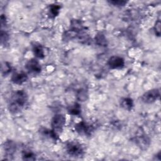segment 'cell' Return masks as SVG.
Instances as JSON below:
<instances>
[{
    "instance_id": "ffe728a7",
    "label": "cell",
    "mask_w": 161,
    "mask_h": 161,
    "mask_svg": "<svg viewBox=\"0 0 161 161\" xmlns=\"http://www.w3.org/2000/svg\"><path fill=\"white\" fill-rule=\"evenodd\" d=\"M109 3L113 4L114 6H117V7H121V6H124L125 5H126V4L127 3V1H121V0H117V1H108Z\"/></svg>"
},
{
    "instance_id": "7a4b0ae2",
    "label": "cell",
    "mask_w": 161,
    "mask_h": 161,
    "mask_svg": "<svg viewBox=\"0 0 161 161\" xmlns=\"http://www.w3.org/2000/svg\"><path fill=\"white\" fill-rule=\"evenodd\" d=\"M65 117L62 114H55L51 121L52 130L55 131L57 135L61 133L65 125Z\"/></svg>"
},
{
    "instance_id": "7c38bea8",
    "label": "cell",
    "mask_w": 161,
    "mask_h": 161,
    "mask_svg": "<svg viewBox=\"0 0 161 161\" xmlns=\"http://www.w3.org/2000/svg\"><path fill=\"white\" fill-rule=\"evenodd\" d=\"M120 105L125 110L130 111L133 107V101L130 97H125L121 100Z\"/></svg>"
},
{
    "instance_id": "8992f818",
    "label": "cell",
    "mask_w": 161,
    "mask_h": 161,
    "mask_svg": "<svg viewBox=\"0 0 161 161\" xmlns=\"http://www.w3.org/2000/svg\"><path fill=\"white\" fill-rule=\"evenodd\" d=\"M108 65L112 69H121L125 65V60L121 57L113 55L108 59Z\"/></svg>"
},
{
    "instance_id": "44dd1931",
    "label": "cell",
    "mask_w": 161,
    "mask_h": 161,
    "mask_svg": "<svg viewBox=\"0 0 161 161\" xmlns=\"http://www.w3.org/2000/svg\"><path fill=\"white\" fill-rule=\"evenodd\" d=\"M9 39V36H8V34L5 31H3V30H1V43H6L8 40Z\"/></svg>"
},
{
    "instance_id": "30bf717a",
    "label": "cell",
    "mask_w": 161,
    "mask_h": 161,
    "mask_svg": "<svg viewBox=\"0 0 161 161\" xmlns=\"http://www.w3.org/2000/svg\"><path fill=\"white\" fill-rule=\"evenodd\" d=\"M28 80V75L25 72H16L11 77V81L18 85H21Z\"/></svg>"
},
{
    "instance_id": "d6986e66",
    "label": "cell",
    "mask_w": 161,
    "mask_h": 161,
    "mask_svg": "<svg viewBox=\"0 0 161 161\" xmlns=\"http://www.w3.org/2000/svg\"><path fill=\"white\" fill-rule=\"evenodd\" d=\"M160 25H161L160 21V19H158L155 23V25H154V26H153L154 32H155V35L158 36H160V30H161Z\"/></svg>"
},
{
    "instance_id": "6da1fadb",
    "label": "cell",
    "mask_w": 161,
    "mask_h": 161,
    "mask_svg": "<svg viewBox=\"0 0 161 161\" xmlns=\"http://www.w3.org/2000/svg\"><path fill=\"white\" fill-rule=\"evenodd\" d=\"M28 101V95L23 90H18L13 93L10 98L8 109L13 113H19L23 108Z\"/></svg>"
},
{
    "instance_id": "e0dca14e",
    "label": "cell",
    "mask_w": 161,
    "mask_h": 161,
    "mask_svg": "<svg viewBox=\"0 0 161 161\" xmlns=\"http://www.w3.org/2000/svg\"><path fill=\"white\" fill-rule=\"evenodd\" d=\"M22 157L23 160H35V153L30 150H23L22 153Z\"/></svg>"
},
{
    "instance_id": "9c48e42d",
    "label": "cell",
    "mask_w": 161,
    "mask_h": 161,
    "mask_svg": "<svg viewBox=\"0 0 161 161\" xmlns=\"http://www.w3.org/2000/svg\"><path fill=\"white\" fill-rule=\"evenodd\" d=\"M4 150L6 157H12L16 152V143L12 140H8L4 143Z\"/></svg>"
},
{
    "instance_id": "ac0fdd59",
    "label": "cell",
    "mask_w": 161,
    "mask_h": 161,
    "mask_svg": "<svg viewBox=\"0 0 161 161\" xmlns=\"http://www.w3.org/2000/svg\"><path fill=\"white\" fill-rule=\"evenodd\" d=\"M11 70V67L10 65L9 64H8V62H4V64L3 65H2L1 67V72L2 74L3 75H7L8 74Z\"/></svg>"
},
{
    "instance_id": "52a82bcc",
    "label": "cell",
    "mask_w": 161,
    "mask_h": 161,
    "mask_svg": "<svg viewBox=\"0 0 161 161\" xmlns=\"http://www.w3.org/2000/svg\"><path fill=\"white\" fill-rule=\"evenodd\" d=\"M25 67L26 70L31 74H39L42 70V67L38 60L36 58H31L29 60L26 65Z\"/></svg>"
},
{
    "instance_id": "3957f363",
    "label": "cell",
    "mask_w": 161,
    "mask_h": 161,
    "mask_svg": "<svg viewBox=\"0 0 161 161\" xmlns=\"http://www.w3.org/2000/svg\"><path fill=\"white\" fill-rule=\"evenodd\" d=\"M66 150L68 154L72 157H80L84 153V150L82 145L74 141H70L66 144Z\"/></svg>"
},
{
    "instance_id": "ba28073f",
    "label": "cell",
    "mask_w": 161,
    "mask_h": 161,
    "mask_svg": "<svg viewBox=\"0 0 161 161\" xmlns=\"http://www.w3.org/2000/svg\"><path fill=\"white\" fill-rule=\"evenodd\" d=\"M135 140L136 143L142 148H145L149 145V139L143 131H139L135 137Z\"/></svg>"
},
{
    "instance_id": "4fadbf2b",
    "label": "cell",
    "mask_w": 161,
    "mask_h": 161,
    "mask_svg": "<svg viewBox=\"0 0 161 161\" xmlns=\"http://www.w3.org/2000/svg\"><path fill=\"white\" fill-rule=\"evenodd\" d=\"M67 111L70 114L77 116L79 115L81 112V107L79 104L75 103L70 105L67 108Z\"/></svg>"
},
{
    "instance_id": "5bb4252c",
    "label": "cell",
    "mask_w": 161,
    "mask_h": 161,
    "mask_svg": "<svg viewBox=\"0 0 161 161\" xmlns=\"http://www.w3.org/2000/svg\"><path fill=\"white\" fill-rule=\"evenodd\" d=\"M60 6L58 4H53L50 5L48 8V14L50 17L54 18L57 16L60 13Z\"/></svg>"
},
{
    "instance_id": "5b68a950",
    "label": "cell",
    "mask_w": 161,
    "mask_h": 161,
    "mask_svg": "<svg viewBox=\"0 0 161 161\" xmlns=\"http://www.w3.org/2000/svg\"><path fill=\"white\" fill-rule=\"evenodd\" d=\"M75 130L80 135L90 136L94 131V128L92 125H89L84 121H80L75 125Z\"/></svg>"
},
{
    "instance_id": "277c9868",
    "label": "cell",
    "mask_w": 161,
    "mask_h": 161,
    "mask_svg": "<svg viewBox=\"0 0 161 161\" xmlns=\"http://www.w3.org/2000/svg\"><path fill=\"white\" fill-rule=\"evenodd\" d=\"M159 97L160 91L158 89H153L145 92L142 95L141 99L144 103L151 104L157 101Z\"/></svg>"
},
{
    "instance_id": "8fae6325",
    "label": "cell",
    "mask_w": 161,
    "mask_h": 161,
    "mask_svg": "<svg viewBox=\"0 0 161 161\" xmlns=\"http://www.w3.org/2000/svg\"><path fill=\"white\" fill-rule=\"evenodd\" d=\"M34 55L38 58H43L45 57V53L43 47L38 43H35L33 46L32 48Z\"/></svg>"
},
{
    "instance_id": "9a60e30c",
    "label": "cell",
    "mask_w": 161,
    "mask_h": 161,
    "mask_svg": "<svg viewBox=\"0 0 161 161\" xmlns=\"http://www.w3.org/2000/svg\"><path fill=\"white\" fill-rule=\"evenodd\" d=\"M95 42L97 45L101 47H106L107 45L106 38L102 33H99L96 35Z\"/></svg>"
},
{
    "instance_id": "2e32d148",
    "label": "cell",
    "mask_w": 161,
    "mask_h": 161,
    "mask_svg": "<svg viewBox=\"0 0 161 161\" xmlns=\"http://www.w3.org/2000/svg\"><path fill=\"white\" fill-rule=\"evenodd\" d=\"M76 96H77V98L79 101H85L87 99L88 94H87V92L86 90L82 88V89H79L77 91V94H76Z\"/></svg>"
}]
</instances>
